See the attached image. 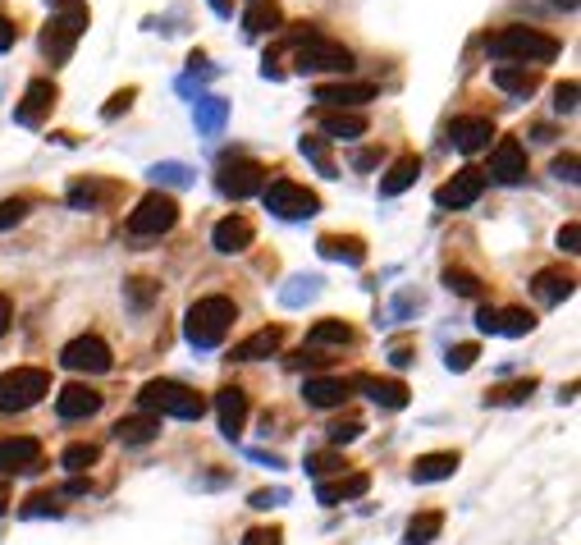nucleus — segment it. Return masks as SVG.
<instances>
[{"mask_svg":"<svg viewBox=\"0 0 581 545\" xmlns=\"http://www.w3.org/2000/svg\"><path fill=\"white\" fill-rule=\"evenodd\" d=\"M577 97H581V88L577 83H559V88H554V110H559V115H572V110H577Z\"/></svg>","mask_w":581,"mask_h":545,"instance_id":"obj_46","label":"nucleus"},{"mask_svg":"<svg viewBox=\"0 0 581 545\" xmlns=\"http://www.w3.org/2000/svg\"><path fill=\"white\" fill-rule=\"evenodd\" d=\"M321 133L334 142H357L366 138V115H357V110H321Z\"/></svg>","mask_w":581,"mask_h":545,"instance_id":"obj_23","label":"nucleus"},{"mask_svg":"<svg viewBox=\"0 0 581 545\" xmlns=\"http://www.w3.org/2000/svg\"><path fill=\"white\" fill-rule=\"evenodd\" d=\"M572 275H563V271H540L536 275V298L540 303H563V298L572 294Z\"/></svg>","mask_w":581,"mask_h":545,"instance_id":"obj_34","label":"nucleus"},{"mask_svg":"<svg viewBox=\"0 0 581 545\" xmlns=\"http://www.w3.org/2000/svg\"><path fill=\"white\" fill-rule=\"evenodd\" d=\"M179 225V202H174L170 193H147L133 207V216H129V234H138V239H156V234H170V229Z\"/></svg>","mask_w":581,"mask_h":545,"instance_id":"obj_8","label":"nucleus"},{"mask_svg":"<svg viewBox=\"0 0 581 545\" xmlns=\"http://www.w3.org/2000/svg\"><path fill=\"white\" fill-rule=\"evenodd\" d=\"M476 358H481V349H476V344H453L444 362H449V371H472Z\"/></svg>","mask_w":581,"mask_h":545,"instance_id":"obj_44","label":"nucleus"},{"mask_svg":"<svg viewBox=\"0 0 581 545\" xmlns=\"http://www.w3.org/2000/svg\"><path fill=\"white\" fill-rule=\"evenodd\" d=\"M289 284H293V289H284V294H280L289 307H302L307 298L321 294V280H316V275H298V280H289Z\"/></svg>","mask_w":581,"mask_h":545,"instance_id":"obj_40","label":"nucleus"},{"mask_svg":"<svg viewBox=\"0 0 581 545\" xmlns=\"http://www.w3.org/2000/svg\"><path fill=\"white\" fill-rule=\"evenodd\" d=\"M216 188H220V197L243 202V197H252V193L266 188V170H261L252 156H225V161L216 165Z\"/></svg>","mask_w":581,"mask_h":545,"instance_id":"obj_9","label":"nucleus"},{"mask_svg":"<svg viewBox=\"0 0 581 545\" xmlns=\"http://www.w3.org/2000/svg\"><path fill=\"white\" fill-rule=\"evenodd\" d=\"M316 101H321V110H357L366 101H376V83H321Z\"/></svg>","mask_w":581,"mask_h":545,"instance_id":"obj_15","label":"nucleus"},{"mask_svg":"<svg viewBox=\"0 0 581 545\" xmlns=\"http://www.w3.org/2000/svg\"><path fill=\"white\" fill-rule=\"evenodd\" d=\"M554 10H577V0H549Z\"/></svg>","mask_w":581,"mask_h":545,"instance_id":"obj_61","label":"nucleus"},{"mask_svg":"<svg viewBox=\"0 0 581 545\" xmlns=\"http://www.w3.org/2000/svg\"><path fill=\"white\" fill-rule=\"evenodd\" d=\"M60 518V504H55V495H33V500L23 504V518Z\"/></svg>","mask_w":581,"mask_h":545,"instance_id":"obj_47","label":"nucleus"},{"mask_svg":"<svg viewBox=\"0 0 581 545\" xmlns=\"http://www.w3.org/2000/svg\"><path fill=\"white\" fill-rule=\"evenodd\" d=\"M211 10H216L220 19H229V14H234V0H211Z\"/></svg>","mask_w":581,"mask_h":545,"instance_id":"obj_59","label":"nucleus"},{"mask_svg":"<svg viewBox=\"0 0 581 545\" xmlns=\"http://www.w3.org/2000/svg\"><path fill=\"white\" fill-rule=\"evenodd\" d=\"M211 243H216V252H225V257L248 252L252 248V220L248 216H225L216 229H211Z\"/></svg>","mask_w":581,"mask_h":545,"instance_id":"obj_21","label":"nucleus"},{"mask_svg":"<svg viewBox=\"0 0 581 545\" xmlns=\"http://www.w3.org/2000/svg\"><path fill=\"white\" fill-rule=\"evenodd\" d=\"M156 436H161V417H151V413L124 417V422L115 426V440H119V445H151Z\"/></svg>","mask_w":581,"mask_h":545,"instance_id":"obj_27","label":"nucleus"},{"mask_svg":"<svg viewBox=\"0 0 581 545\" xmlns=\"http://www.w3.org/2000/svg\"><path fill=\"white\" fill-rule=\"evenodd\" d=\"M485 55L490 60H504V65H549V60H559V42L540 28H499L495 37H485Z\"/></svg>","mask_w":581,"mask_h":545,"instance_id":"obj_1","label":"nucleus"},{"mask_svg":"<svg viewBox=\"0 0 581 545\" xmlns=\"http://www.w3.org/2000/svg\"><path fill=\"white\" fill-rule=\"evenodd\" d=\"M577 243H581V225H577V220H568V225L559 229V248L563 252H581Z\"/></svg>","mask_w":581,"mask_h":545,"instance_id":"obj_53","label":"nucleus"},{"mask_svg":"<svg viewBox=\"0 0 581 545\" xmlns=\"http://www.w3.org/2000/svg\"><path fill=\"white\" fill-rule=\"evenodd\" d=\"M298 152L307 156V161H312L325 179H339V165H334V156H330V147H325V138H302Z\"/></svg>","mask_w":581,"mask_h":545,"instance_id":"obj_35","label":"nucleus"},{"mask_svg":"<svg viewBox=\"0 0 581 545\" xmlns=\"http://www.w3.org/2000/svg\"><path fill=\"white\" fill-rule=\"evenodd\" d=\"M42 468V445L33 436H14L0 440V477H14V472H37Z\"/></svg>","mask_w":581,"mask_h":545,"instance_id":"obj_14","label":"nucleus"},{"mask_svg":"<svg viewBox=\"0 0 581 545\" xmlns=\"http://www.w3.org/2000/svg\"><path fill=\"white\" fill-rule=\"evenodd\" d=\"M417 175H421V156H399V161L389 165L385 170V179H380V197H399V193H408L412 184H417Z\"/></svg>","mask_w":581,"mask_h":545,"instance_id":"obj_25","label":"nucleus"},{"mask_svg":"<svg viewBox=\"0 0 581 545\" xmlns=\"http://www.w3.org/2000/svg\"><path fill=\"white\" fill-rule=\"evenodd\" d=\"M133 106V88H124V92H115V97H110V106L101 110V115H106V120H115L119 110H129Z\"/></svg>","mask_w":581,"mask_h":545,"instance_id":"obj_55","label":"nucleus"},{"mask_svg":"<svg viewBox=\"0 0 581 545\" xmlns=\"http://www.w3.org/2000/svg\"><path fill=\"white\" fill-rule=\"evenodd\" d=\"M307 344L312 349H321V344H353V326H344V321H316Z\"/></svg>","mask_w":581,"mask_h":545,"instance_id":"obj_36","label":"nucleus"},{"mask_svg":"<svg viewBox=\"0 0 581 545\" xmlns=\"http://www.w3.org/2000/svg\"><path fill=\"white\" fill-rule=\"evenodd\" d=\"M5 504H10V495H5V486H0V513H5Z\"/></svg>","mask_w":581,"mask_h":545,"instance_id":"obj_62","label":"nucleus"},{"mask_svg":"<svg viewBox=\"0 0 581 545\" xmlns=\"http://www.w3.org/2000/svg\"><path fill=\"white\" fill-rule=\"evenodd\" d=\"M348 394H353V385L344 376H307V385H302L307 408H339Z\"/></svg>","mask_w":581,"mask_h":545,"instance_id":"obj_19","label":"nucleus"},{"mask_svg":"<svg viewBox=\"0 0 581 545\" xmlns=\"http://www.w3.org/2000/svg\"><path fill=\"white\" fill-rule=\"evenodd\" d=\"M280 541H284L280 527H252V532L243 536V545H280Z\"/></svg>","mask_w":581,"mask_h":545,"instance_id":"obj_50","label":"nucleus"},{"mask_svg":"<svg viewBox=\"0 0 581 545\" xmlns=\"http://www.w3.org/2000/svg\"><path fill=\"white\" fill-rule=\"evenodd\" d=\"M234 321H238L234 298L211 294V298H197V303L188 307V317H183V335H188L193 349H220Z\"/></svg>","mask_w":581,"mask_h":545,"instance_id":"obj_2","label":"nucleus"},{"mask_svg":"<svg viewBox=\"0 0 581 545\" xmlns=\"http://www.w3.org/2000/svg\"><path fill=\"white\" fill-rule=\"evenodd\" d=\"M115 197V184H97V179H83V184L69 188V207L74 211H97L101 202Z\"/></svg>","mask_w":581,"mask_h":545,"instance_id":"obj_31","label":"nucleus"},{"mask_svg":"<svg viewBox=\"0 0 581 545\" xmlns=\"http://www.w3.org/2000/svg\"><path fill=\"white\" fill-rule=\"evenodd\" d=\"M476 326H481L485 335H499V307H481V312H476Z\"/></svg>","mask_w":581,"mask_h":545,"instance_id":"obj_56","label":"nucleus"},{"mask_svg":"<svg viewBox=\"0 0 581 545\" xmlns=\"http://www.w3.org/2000/svg\"><path fill=\"white\" fill-rule=\"evenodd\" d=\"M495 88L508 92V97L527 101L531 92L540 88V69H527V65H499L495 69Z\"/></svg>","mask_w":581,"mask_h":545,"instance_id":"obj_24","label":"nucleus"},{"mask_svg":"<svg viewBox=\"0 0 581 545\" xmlns=\"http://www.w3.org/2000/svg\"><path fill=\"white\" fill-rule=\"evenodd\" d=\"M243 28H248L252 37L275 33V28H284V10H280V0H252V5H248V14H243Z\"/></svg>","mask_w":581,"mask_h":545,"instance_id":"obj_28","label":"nucleus"},{"mask_svg":"<svg viewBox=\"0 0 581 545\" xmlns=\"http://www.w3.org/2000/svg\"><path fill=\"white\" fill-rule=\"evenodd\" d=\"M60 367L78 371V376H106V371L115 367V358H110V344H106V339L78 335V339H69L65 349H60Z\"/></svg>","mask_w":581,"mask_h":545,"instance_id":"obj_10","label":"nucleus"},{"mask_svg":"<svg viewBox=\"0 0 581 545\" xmlns=\"http://www.w3.org/2000/svg\"><path fill=\"white\" fill-rule=\"evenodd\" d=\"M101 458V449L97 445H87V440H78V445H69L65 454H60V468L65 472H87L92 463Z\"/></svg>","mask_w":581,"mask_h":545,"instance_id":"obj_37","label":"nucleus"},{"mask_svg":"<svg viewBox=\"0 0 581 545\" xmlns=\"http://www.w3.org/2000/svg\"><path fill=\"white\" fill-rule=\"evenodd\" d=\"M449 138H453V147L458 152H485L490 147V138H495V124L485 120V115H463V120H453L449 124Z\"/></svg>","mask_w":581,"mask_h":545,"instance_id":"obj_16","label":"nucleus"},{"mask_svg":"<svg viewBox=\"0 0 581 545\" xmlns=\"http://www.w3.org/2000/svg\"><path fill=\"white\" fill-rule=\"evenodd\" d=\"M366 486H371V477L366 472H353V477H339V481H316V500L321 504H339V500H357V495H366Z\"/></svg>","mask_w":581,"mask_h":545,"instance_id":"obj_29","label":"nucleus"},{"mask_svg":"<svg viewBox=\"0 0 581 545\" xmlns=\"http://www.w3.org/2000/svg\"><path fill=\"white\" fill-rule=\"evenodd\" d=\"M481 193H485V170H472V165H467V170H458L449 184L435 188V202L463 211V207H472V202H481Z\"/></svg>","mask_w":581,"mask_h":545,"instance_id":"obj_13","label":"nucleus"},{"mask_svg":"<svg viewBox=\"0 0 581 545\" xmlns=\"http://www.w3.org/2000/svg\"><path fill=\"white\" fill-rule=\"evenodd\" d=\"M554 179H563V184H577V179H581L577 175V156H572V152L568 156H554Z\"/></svg>","mask_w":581,"mask_h":545,"instance_id":"obj_51","label":"nucleus"},{"mask_svg":"<svg viewBox=\"0 0 581 545\" xmlns=\"http://www.w3.org/2000/svg\"><path fill=\"white\" fill-rule=\"evenodd\" d=\"M348 385H357V390H362L371 404L389 408V413L408 408V385H403V381H385V376H357V381H348Z\"/></svg>","mask_w":581,"mask_h":545,"instance_id":"obj_18","label":"nucleus"},{"mask_svg":"<svg viewBox=\"0 0 581 545\" xmlns=\"http://www.w3.org/2000/svg\"><path fill=\"white\" fill-rule=\"evenodd\" d=\"M51 110H55V83L51 78H33L28 92H23V101L14 106V124H23V129H42Z\"/></svg>","mask_w":581,"mask_h":545,"instance_id":"obj_11","label":"nucleus"},{"mask_svg":"<svg viewBox=\"0 0 581 545\" xmlns=\"http://www.w3.org/2000/svg\"><path fill=\"white\" fill-rule=\"evenodd\" d=\"M485 175L495 179V184H522L527 179V147L517 138H499L495 152H490V170Z\"/></svg>","mask_w":581,"mask_h":545,"instance_id":"obj_12","label":"nucleus"},{"mask_svg":"<svg viewBox=\"0 0 581 545\" xmlns=\"http://www.w3.org/2000/svg\"><path fill=\"white\" fill-rule=\"evenodd\" d=\"M216 417H220V431H225L229 440H238L243 426H248V394L238 390V385H225V390L216 394Z\"/></svg>","mask_w":581,"mask_h":545,"instance_id":"obj_17","label":"nucleus"},{"mask_svg":"<svg viewBox=\"0 0 581 545\" xmlns=\"http://www.w3.org/2000/svg\"><path fill=\"white\" fill-rule=\"evenodd\" d=\"M23 216H28V197H10V202H0V229L19 225Z\"/></svg>","mask_w":581,"mask_h":545,"instance_id":"obj_48","label":"nucleus"},{"mask_svg":"<svg viewBox=\"0 0 581 545\" xmlns=\"http://www.w3.org/2000/svg\"><path fill=\"white\" fill-rule=\"evenodd\" d=\"M531 330H536V317H531V312H522V307H504V312H499V335H531Z\"/></svg>","mask_w":581,"mask_h":545,"instance_id":"obj_38","label":"nucleus"},{"mask_svg":"<svg viewBox=\"0 0 581 545\" xmlns=\"http://www.w3.org/2000/svg\"><path fill=\"white\" fill-rule=\"evenodd\" d=\"M83 28H87L83 5H65V10H55L51 23H46V33H42V55L51 60V65H65L69 55H74L78 37H83Z\"/></svg>","mask_w":581,"mask_h":545,"instance_id":"obj_6","label":"nucleus"},{"mask_svg":"<svg viewBox=\"0 0 581 545\" xmlns=\"http://www.w3.org/2000/svg\"><path fill=\"white\" fill-rule=\"evenodd\" d=\"M280 349H284V330L266 326V330H257V335H248L243 344H234L229 358H234V362H261V358H275Z\"/></svg>","mask_w":581,"mask_h":545,"instance_id":"obj_22","label":"nucleus"},{"mask_svg":"<svg viewBox=\"0 0 581 545\" xmlns=\"http://www.w3.org/2000/svg\"><path fill=\"white\" fill-rule=\"evenodd\" d=\"M14 42H19V28H14V23L0 14V51H10Z\"/></svg>","mask_w":581,"mask_h":545,"instance_id":"obj_57","label":"nucleus"},{"mask_svg":"<svg viewBox=\"0 0 581 545\" xmlns=\"http://www.w3.org/2000/svg\"><path fill=\"white\" fill-rule=\"evenodd\" d=\"M458 472V454L453 449H440V454H421L417 463H412V481H444V477H453Z\"/></svg>","mask_w":581,"mask_h":545,"instance_id":"obj_26","label":"nucleus"},{"mask_svg":"<svg viewBox=\"0 0 581 545\" xmlns=\"http://www.w3.org/2000/svg\"><path fill=\"white\" fill-rule=\"evenodd\" d=\"M444 532V513H417V518H412L408 523V532H403V545H431L435 536Z\"/></svg>","mask_w":581,"mask_h":545,"instance_id":"obj_33","label":"nucleus"},{"mask_svg":"<svg viewBox=\"0 0 581 545\" xmlns=\"http://www.w3.org/2000/svg\"><path fill=\"white\" fill-rule=\"evenodd\" d=\"M307 472H312L316 481H325L330 472H344V458L334 454V449H321V454H307Z\"/></svg>","mask_w":581,"mask_h":545,"instance_id":"obj_41","label":"nucleus"},{"mask_svg":"<svg viewBox=\"0 0 581 545\" xmlns=\"http://www.w3.org/2000/svg\"><path fill=\"white\" fill-rule=\"evenodd\" d=\"M138 408L151 417H179V422H197L206 413V399L179 381H147L138 394Z\"/></svg>","mask_w":581,"mask_h":545,"instance_id":"obj_3","label":"nucleus"},{"mask_svg":"<svg viewBox=\"0 0 581 545\" xmlns=\"http://www.w3.org/2000/svg\"><path fill=\"white\" fill-rule=\"evenodd\" d=\"M357 436H362V422H357V417H348V422H334L330 426V445H353Z\"/></svg>","mask_w":581,"mask_h":545,"instance_id":"obj_49","label":"nucleus"},{"mask_svg":"<svg viewBox=\"0 0 581 545\" xmlns=\"http://www.w3.org/2000/svg\"><path fill=\"white\" fill-rule=\"evenodd\" d=\"M55 413L65 417V422L92 417V413H101V394L92 385H65V390L55 394Z\"/></svg>","mask_w":581,"mask_h":545,"instance_id":"obj_20","label":"nucleus"},{"mask_svg":"<svg viewBox=\"0 0 581 545\" xmlns=\"http://www.w3.org/2000/svg\"><path fill=\"white\" fill-rule=\"evenodd\" d=\"M124 289H129V303L138 307V312H142V307H151V303H156V294H161V289H156L151 280H129Z\"/></svg>","mask_w":581,"mask_h":545,"instance_id":"obj_45","label":"nucleus"},{"mask_svg":"<svg viewBox=\"0 0 581 545\" xmlns=\"http://www.w3.org/2000/svg\"><path fill=\"white\" fill-rule=\"evenodd\" d=\"M293 69L298 74H348L353 69V51L344 42H334L325 33H307L293 42Z\"/></svg>","mask_w":581,"mask_h":545,"instance_id":"obj_4","label":"nucleus"},{"mask_svg":"<svg viewBox=\"0 0 581 545\" xmlns=\"http://www.w3.org/2000/svg\"><path fill=\"white\" fill-rule=\"evenodd\" d=\"M536 390V381H517V385H499V390L485 394V404H522L527 394Z\"/></svg>","mask_w":581,"mask_h":545,"instance_id":"obj_43","label":"nucleus"},{"mask_svg":"<svg viewBox=\"0 0 581 545\" xmlns=\"http://www.w3.org/2000/svg\"><path fill=\"white\" fill-rule=\"evenodd\" d=\"M389 362H394V367H408L412 353H408V349H394V353H389Z\"/></svg>","mask_w":581,"mask_h":545,"instance_id":"obj_60","label":"nucleus"},{"mask_svg":"<svg viewBox=\"0 0 581 545\" xmlns=\"http://www.w3.org/2000/svg\"><path fill=\"white\" fill-rule=\"evenodd\" d=\"M261 202H266L270 216H280V220H312L316 211H321V197H316L312 188L293 184V179H270V184L261 188Z\"/></svg>","mask_w":581,"mask_h":545,"instance_id":"obj_7","label":"nucleus"},{"mask_svg":"<svg viewBox=\"0 0 581 545\" xmlns=\"http://www.w3.org/2000/svg\"><path fill=\"white\" fill-rule=\"evenodd\" d=\"M151 179H156V184L188 188V184H193V170H188L183 161H165V165H151Z\"/></svg>","mask_w":581,"mask_h":545,"instance_id":"obj_39","label":"nucleus"},{"mask_svg":"<svg viewBox=\"0 0 581 545\" xmlns=\"http://www.w3.org/2000/svg\"><path fill=\"white\" fill-rule=\"evenodd\" d=\"M316 248H321V257H330V262H348V266H362L366 262L362 239H353V234H348V239H344V234H325Z\"/></svg>","mask_w":581,"mask_h":545,"instance_id":"obj_30","label":"nucleus"},{"mask_svg":"<svg viewBox=\"0 0 581 545\" xmlns=\"http://www.w3.org/2000/svg\"><path fill=\"white\" fill-rule=\"evenodd\" d=\"M42 394H51V376L42 367H14L0 376V413H28L42 404Z\"/></svg>","mask_w":581,"mask_h":545,"instance_id":"obj_5","label":"nucleus"},{"mask_svg":"<svg viewBox=\"0 0 581 545\" xmlns=\"http://www.w3.org/2000/svg\"><path fill=\"white\" fill-rule=\"evenodd\" d=\"M444 284H449V289H453V294H458V298L481 294V280H476L472 271H458V266H449V271H444Z\"/></svg>","mask_w":581,"mask_h":545,"instance_id":"obj_42","label":"nucleus"},{"mask_svg":"<svg viewBox=\"0 0 581 545\" xmlns=\"http://www.w3.org/2000/svg\"><path fill=\"white\" fill-rule=\"evenodd\" d=\"M225 120H229V101H220V97H202V101H197V133L216 138V133L225 129Z\"/></svg>","mask_w":581,"mask_h":545,"instance_id":"obj_32","label":"nucleus"},{"mask_svg":"<svg viewBox=\"0 0 581 545\" xmlns=\"http://www.w3.org/2000/svg\"><path fill=\"white\" fill-rule=\"evenodd\" d=\"M10 321H14V303H10V298H5V294H0V339H5Z\"/></svg>","mask_w":581,"mask_h":545,"instance_id":"obj_58","label":"nucleus"},{"mask_svg":"<svg viewBox=\"0 0 581 545\" xmlns=\"http://www.w3.org/2000/svg\"><path fill=\"white\" fill-rule=\"evenodd\" d=\"M380 161H385V147H366V152L353 156V170H376Z\"/></svg>","mask_w":581,"mask_h":545,"instance_id":"obj_52","label":"nucleus"},{"mask_svg":"<svg viewBox=\"0 0 581 545\" xmlns=\"http://www.w3.org/2000/svg\"><path fill=\"white\" fill-rule=\"evenodd\" d=\"M284 500H289V491H257V495H252V509H275V504H284Z\"/></svg>","mask_w":581,"mask_h":545,"instance_id":"obj_54","label":"nucleus"}]
</instances>
